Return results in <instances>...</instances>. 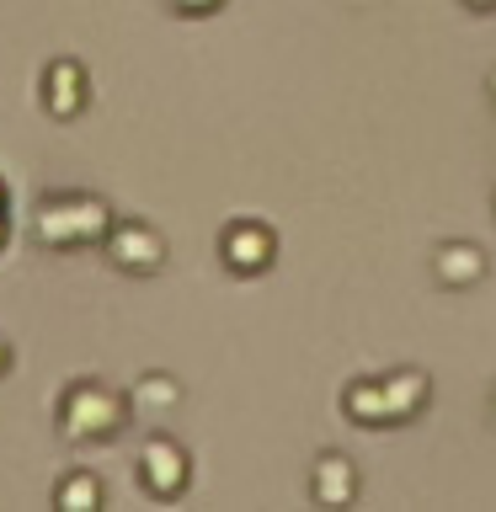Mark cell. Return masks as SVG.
<instances>
[{"label": "cell", "instance_id": "cell-1", "mask_svg": "<svg viewBox=\"0 0 496 512\" xmlns=\"http://www.w3.org/2000/svg\"><path fill=\"white\" fill-rule=\"evenodd\" d=\"M112 214L107 198L96 192H48V198L32 208V240L43 251H80V246H102L112 235Z\"/></svg>", "mask_w": 496, "mask_h": 512}, {"label": "cell", "instance_id": "cell-2", "mask_svg": "<svg viewBox=\"0 0 496 512\" xmlns=\"http://www.w3.org/2000/svg\"><path fill=\"white\" fill-rule=\"evenodd\" d=\"M128 416H134V400L118 395L102 379H75V384H64L59 400H54V427H59V438L75 443V448L118 438L128 427Z\"/></svg>", "mask_w": 496, "mask_h": 512}, {"label": "cell", "instance_id": "cell-3", "mask_svg": "<svg viewBox=\"0 0 496 512\" xmlns=\"http://www.w3.org/2000/svg\"><path fill=\"white\" fill-rule=\"evenodd\" d=\"M134 475L155 502H176V496L192 486V454L171 438V432H155V438H144V448H139Z\"/></svg>", "mask_w": 496, "mask_h": 512}, {"label": "cell", "instance_id": "cell-4", "mask_svg": "<svg viewBox=\"0 0 496 512\" xmlns=\"http://www.w3.org/2000/svg\"><path fill=\"white\" fill-rule=\"evenodd\" d=\"M102 256L118 272H128V278H155L166 267V235L144 219H118L112 235L102 240Z\"/></svg>", "mask_w": 496, "mask_h": 512}, {"label": "cell", "instance_id": "cell-5", "mask_svg": "<svg viewBox=\"0 0 496 512\" xmlns=\"http://www.w3.org/2000/svg\"><path fill=\"white\" fill-rule=\"evenodd\" d=\"M219 262L235 272V278H262V272L278 262V230L262 219H230L219 230Z\"/></svg>", "mask_w": 496, "mask_h": 512}, {"label": "cell", "instance_id": "cell-6", "mask_svg": "<svg viewBox=\"0 0 496 512\" xmlns=\"http://www.w3.org/2000/svg\"><path fill=\"white\" fill-rule=\"evenodd\" d=\"M38 96H43V112H48V118H59V123L80 118V112L91 107V75H86V64H80L75 54L48 59V64H43Z\"/></svg>", "mask_w": 496, "mask_h": 512}, {"label": "cell", "instance_id": "cell-7", "mask_svg": "<svg viewBox=\"0 0 496 512\" xmlns=\"http://www.w3.org/2000/svg\"><path fill=\"white\" fill-rule=\"evenodd\" d=\"M432 400V379L427 368H390L379 374V406H384V427H400V422H416Z\"/></svg>", "mask_w": 496, "mask_h": 512}, {"label": "cell", "instance_id": "cell-8", "mask_svg": "<svg viewBox=\"0 0 496 512\" xmlns=\"http://www.w3.org/2000/svg\"><path fill=\"white\" fill-rule=\"evenodd\" d=\"M358 491H363V475H358V464H352L342 448L315 454V464H310V496L320 507H347V502H358Z\"/></svg>", "mask_w": 496, "mask_h": 512}, {"label": "cell", "instance_id": "cell-9", "mask_svg": "<svg viewBox=\"0 0 496 512\" xmlns=\"http://www.w3.org/2000/svg\"><path fill=\"white\" fill-rule=\"evenodd\" d=\"M486 251L475 246V240H443L438 251H432V278H438L443 288H454V294H464V288H475L480 278H486Z\"/></svg>", "mask_w": 496, "mask_h": 512}, {"label": "cell", "instance_id": "cell-10", "mask_svg": "<svg viewBox=\"0 0 496 512\" xmlns=\"http://www.w3.org/2000/svg\"><path fill=\"white\" fill-rule=\"evenodd\" d=\"M102 502H107V486H102V475H96V470L75 464V470L59 475V486H54V507L59 512H96Z\"/></svg>", "mask_w": 496, "mask_h": 512}, {"label": "cell", "instance_id": "cell-11", "mask_svg": "<svg viewBox=\"0 0 496 512\" xmlns=\"http://www.w3.org/2000/svg\"><path fill=\"white\" fill-rule=\"evenodd\" d=\"M128 400H134V411H144V416H166V411L182 406V384H176L171 374H144Z\"/></svg>", "mask_w": 496, "mask_h": 512}, {"label": "cell", "instance_id": "cell-12", "mask_svg": "<svg viewBox=\"0 0 496 512\" xmlns=\"http://www.w3.org/2000/svg\"><path fill=\"white\" fill-rule=\"evenodd\" d=\"M342 416L358 427H384V406H379V379H352L342 390Z\"/></svg>", "mask_w": 496, "mask_h": 512}, {"label": "cell", "instance_id": "cell-13", "mask_svg": "<svg viewBox=\"0 0 496 512\" xmlns=\"http://www.w3.org/2000/svg\"><path fill=\"white\" fill-rule=\"evenodd\" d=\"M166 6H171L176 16H214V11L230 6V0H166Z\"/></svg>", "mask_w": 496, "mask_h": 512}, {"label": "cell", "instance_id": "cell-14", "mask_svg": "<svg viewBox=\"0 0 496 512\" xmlns=\"http://www.w3.org/2000/svg\"><path fill=\"white\" fill-rule=\"evenodd\" d=\"M6 368H11V342L0 336V374H6Z\"/></svg>", "mask_w": 496, "mask_h": 512}, {"label": "cell", "instance_id": "cell-15", "mask_svg": "<svg viewBox=\"0 0 496 512\" xmlns=\"http://www.w3.org/2000/svg\"><path fill=\"white\" fill-rule=\"evenodd\" d=\"M470 11H496V0H464Z\"/></svg>", "mask_w": 496, "mask_h": 512}, {"label": "cell", "instance_id": "cell-16", "mask_svg": "<svg viewBox=\"0 0 496 512\" xmlns=\"http://www.w3.org/2000/svg\"><path fill=\"white\" fill-rule=\"evenodd\" d=\"M486 91H491V102H496V70L486 75Z\"/></svg>", "mask_w": 496, "mask_h": 512}, {"label": "cell", "instance_id": "cell-17", "mask_svg": "<svg viewBox=\"0 0 496 512\" xmlns=\"http://www.w3.org/2000/svg\"><path fill=\"white\" fill-rule=\"evenodd\" d=\"M0 246H6V214H0Z\"/></svg>", "mask_w": 496, "mask_h": 512}, {"label": "cell", "instance_id": "cell-18", "mask_svg": "<svg viewBox=\"0 0 496 512\" xmlns=\"http://www.w3.org/2000/svg\"><path fill=\"white\" fill-rule=\"evenodd\" d=\"M0 214H6V182H0Z\"/></svg>", "mask_w": 496, "mask_h": 512}, {"label": "cell", "instance_id": "cell-19", "mask_svg": "<svg viewBox=\"0 0 496 512\" xmlns=\"http://www.w3.org/2000/svg\"><path fill=\"white\" fill-rule=\"evenodd\" d=\"M491 416H496V390H491Z\"/></svg>", "mask_w": 496, "mask_h": 512}]
</instances>
